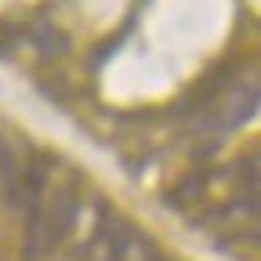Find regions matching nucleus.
<instances>
[{
    "label": "nucleus",
    "instance_id": "f257e3e1",
    "mask_svg": "<svg viewBox=\"0 0 261 261\" xmlns=\"http://www.w3.org/2000/svg\"><path fill=\"white\" fill-rule=\"evenodd\" d=\"M80 218V192L76 189H62L55 196V203L44 211V240H47V254L76 228Z\"/></svg>",
    "mask_w": 261,
    "mask_h": 261
},
{
    "label": "nucleus",
    "instance_id": "f03ea898",
    "mask_svg": "<svg viewBox=\"0 0 261 261\" xmlns=\"http://www.w3.org/2000/svg\"><path fill=\"white\" fill-rule=\"evenodd\" d=\"M254 113H257V87L250 84V87H243L240 94H232L228 102H221V109L203 123V130H207V135H225L228 127L247 123Z\"/></svg>",
    "mask_w": 261,
    "mask_h": 261
},
{
    "label": "nucleus",
    "instance_id": "7ed1b4c3",
    "mask_svg": "<svg viewBox=\"0 0 261 261\" xmlns=\"http://www.w3.org/2000/svg\"><path fill=\"white\" fill-rule=\"evenodd\" d=\"M33 44H37V51L47 55V58H58V55L69 51V37H65L62 29H55L47 18H40L37 25H33Z\"/></svg>",
    "mask_w": 261,
    "mask_h": 261
},
{
    "label": "nucleus",
    "instance_id": "20e7f679",
    "mask_svg": "<svg viewBox=\"0 0 261 261\" xmlns=\"http://www.w3.org/2000/svg\"><path fill=\"white\" fill-rule=\"evenodd\" d=\"M207 181H211V174H196V178H185L181 185H178V192H171L167 196V203H185V200H200V196L207 192Z\"/></svg>",
    "mask_w": 261,
    "mask_h": 261
},
{
    "label": "nucleus",
    "instance_id": "39448f33",
    "mask_svg": "<svg viewBox=\"0 0 261 261\" xmlns=\"http://www.w3.org/2000/svg\"><path fill=\"white\" fill-rule=\"evenodd\" d=\"M145 261H160V257H156V254H152V250L145 247Z\"/></svg>",
    "mask_w": 261,
    "mask_h": 261
}]
</instances>
